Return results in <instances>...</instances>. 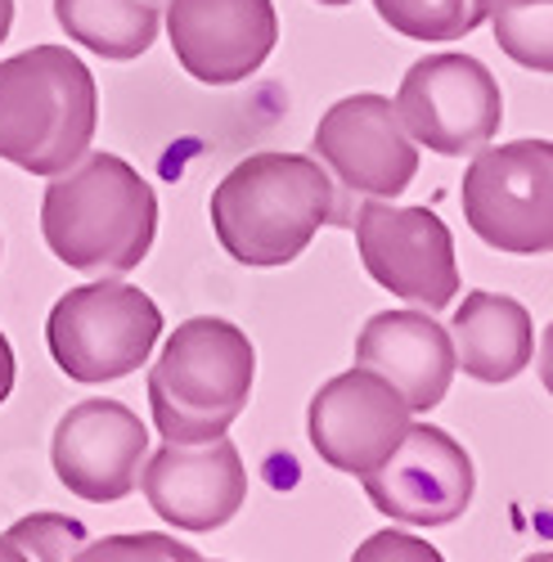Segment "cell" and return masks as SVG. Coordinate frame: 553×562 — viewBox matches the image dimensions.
<instances>
[{
    "instance_id": "cell-1",
    "label": "cell",
    "mask_w": 553,
    "mask_h": 562,
    "mask_svg": "<svg viewBox=\"0 0 553 562\" xmlns=\"http://www.w3.org/2000/svg\"><path fill=\"white\" fill-rule=\"evenodd\" d=\"M325 225H342L329 171L306 154H252L212 190V229L239 266H289Z\"/></svg>"
},
{
    "instance_id": "cell-2",
    "label": "cell",
    "mask_w": 553,
    "mask_h": 562,
    "mask_svg": "<svg viewBox=\"0 0 553 562\" xmlns=\"http://www.w3.org/2000/svg\"><path fill=\"white\" fill-rule=\"evenodd\" d=\"M41 234L81 274H126L154 248L158 194L117 154H86L45 184Z\"/></svg>"
},
{
    "instance_id": "cell-3",
    "label": "cell",
    "mask_w": 553,
    "mask_h": 562,
    "mask_svg": "<svg viewBox=\"0 0 553 562\" xmlns=\"http://www.w3.org/2000/svg\"><path fill=\"white\" fill-rule=\"evenodd\" d=\"M100 122L90 68L68 45H32L0 64V158L27 176H59L86 158Z\"/></svg>"
},
{
    "instance_id": "cell-4",
    "label": "cell",
    "mask_w": 553,
    "mask_h": 562,
    "mask_svg": "<svg viewBox=\"0 0 553 562\" xmlns=\"http://www.w3.org/2000/svg\"><path fill=\"white\" fill-rule=\"evenodd\" d=\"M257 379V351L239 324L194 315L167 338L154 373V428L167 441H216L244 414Z\"/></svg>"
},
{
    "instance_id": "cell-5",
    "label": "cell",
    "mask_w": 553,
    "mask_h": 562,
    "mask_svg": "<svg viewBox=\"0 0 553 562\" xmlns=\"http://www.w3.org/2000/svg\"><path fill=\"white\" fill-rule=\"evenodd\" d=\"M162 338V311L149 293L100 279L64 293L45 319V342L55 364L72 383H113L149 364L154 342Z\"/></svg>"
},
{
    "instance_id": "cell-6",
    "label": "cell",
    "mask_w": 553,
    "mask_h": 562,
    "mask_svg": "<svg viewBox=\"0 0 553 562\" xmlns=\"http://www.w3.org/2000/svg\"><path fill=\"white\" fill-rule=\"evenodd\" d=\"M464 216L504 257L553 252V139L477 149L464 171Z\"/></svg>"
},
{
    "instance_id": "cell-7",
    "label": "cell",
    "mask_w": 553,
    "mask_h": 562,
    "mask_svg": "<svg viewBox=\"0 0 553 562\" xmlns=\"http://www.w3.org/2000/svg\"><path fill=\"white\" fill-rule=\"evenodd\" d=\"M392 104L409 139H419L424 149H437L441 158H464L486 149L504 122L499 81L482 59L459 50L409 64Z\"/></svg>"
},
{
    "instance_id": "cell-8",
    "label": "cell",
    "mask_w": 553,
    "mask_h": 562,
    "mask_svg": "<svg viewBox=\"0 0 553 562\" xmlns=\"http://www.w3.org/2000/svg\"><path fill=\"white\" fill-rule=\"evenodd\" d=\"M360 266L392 297L445 311L459 293L454 234L432 207H392L387 199H364L351 212Z\"/></svg>"
},
{
    "instance_id": "cell-9",
    "label": "cell",
    "mask_w": 553,
    "mask_h": 562,
    "mask_svg": "<svg viewBox=\"0 0 553 562\" xmlns=\"http://www.w3.org/2000/svg\"><path fill=\"white\" fill-rule=\"evenodd\" d=\"M360 486L369 504L387 513V518H400L414 527H445L469 513L477 473L469 450L445 428L409 424L396 450L379 468H369Z\"/></svg>"
},
{
    "instance_id": "cell-10",
    "label": "cell",
    "mask_w": 553,
    "mask_h": 562,
    "mask_svg": "<svg viewBox=\"0 0 553 562\" xmlns=\"http://www.w3.org/2000/svg\"><path fill=\"white\" fill-rule=\"evenodd\" d=\"M315 158L325 162L347 199H396L419 176V149L383 95H347L315 126ZM342 199L347 225L351 207Z\"/></svg>"
},
{
    "instance_id": "cell-11",
    "label": "cell",
    "mask_w": 553,
    "mask_h": 562,
    "mask_svg": "<svg viewBox=\"0 0 553 562\" xmlns=\"http://www.w3.org/2000/svg\"><path fill=\"white\" fill-rule=\"evenodd\" d=\"M409 414L414 409L383 373L356 364L315 392L306 432L315 454L329 468L364 477L369 468H379L396 450V441L409 428Z\"/></svg>"
},
{
    "instance_id": "cell-12",
    "label": "cell",
    "mask_w": 553,
    "mask_h": 562,
    "mask_svg": "<svg viewBox=\"0 0 553 562\" xmlns=\"http://www.w3.org/2000/svg\"><path fill=\"white\" fill-rule=\"evenodd\" d=\"M145 454H149V432L140 414L109 396L72 405L59 418L50 441V463L59 482L90 504L126 499L140 486Z\"/></svg>"
},
{
    "instance_id": "cell-13",
    "label": "cell",
    "mask_w": 553,
    "mask_h": 562,
    "mask_svg": "<svg viewBox=\"0 0 553 562\" xmlns=\"http://www.w3.org/2000/svg\"><path fill=\"white\" fill-rule=\"evenodd\" d=\"M167 41L194 81L235 86L270 59L280 19L274 0H171Z\"/></svg>"
},
{
    "instance_id": "cell-14",
    "label": "cell",
    "mask_w": 553,
    "mask_h": 562,
    "mask_svg": "<svg viewBox=\"0 0 553 562\" xmlns=\"http://www.w3.org/2000/svg\"><path fill=\"white\" fill-rule=\"evenodd\" d=\"M140 491L154 504L162 522L180 531H216L244 508L248 473L229 437L216 441H167L145 454L140 463Z\"/></svg>"
},
{
    "instance_id": "cell-15",
    "label": "cell",
    "mask_w": 553,
    "mask_h": 562,
    "mask_svg": "<svg viewBox=\"0 0 553 562\" xmlns=\"http://www.w3.org/2000/svg\"><path fill=\"white\" fill-rule=\"evenodd\" d=\"M356 364L383 373L414 414L445 401L454 383V342L428 311H379L356 338Z\"/></svg>"
},
{
    "instance_id": "cell-16",
    "label": "cell",
    "mask_w": 553,
    "mask_h": 562,
    "mask_svg": "<svg viewBox=\"0 0 553 562\" xmlns=\"http://www.w3.org/2000/svg\"><path fill=\"white\" fill-rule=\"evenodd\" d=\"M450 342H454V364L469 379L499 387L531 364L535 351L531 311L499 293H469L464 306L454 311Z\"/></svg>"
},
{
    "instance_id": "cell-17",
    "label": "cell",
    "mask_w": 553,
    "mask_h": 562,
    "mask_svg": "<svg viewBox=\"0 0 553 562\" xmlns=\"http://www.w3.org/2000/svg\"><path fill=\"white\" fill-rule=\"evenodd\" d=\"M55 19L68 41L113 64L140 59L162 27L158 0H55Z\"/></svg>"
},
{
    "instance_id": "cell-18",
    "label": "cell",
    "mask_w": 553,
    "mask_h": 562,
    "mask_svg": "<svg viewBox=\"0 0 553 562\" xmlns=\"http://www.w3.org/2000/svg\"><path fill=\"white\" fill-rule=\"evenodd\" d=\"M379 19L405 41H459L490 19V0H374Z\"/></svg>"
},
{
    "instance_id": "cell-19",
    "label": "cell",
    "mask_w": 553,
    "mask_h": 562,
    "mask_svg": "<svg viewBox=\"0 0 553 562\" xmlns=\"http://www.w3.org/2000/svg\"><path fill=\"white\" fill-rule=\"evenodd\" d=\"M490 23L518 68L553 77V0H490Z\"/></svg>"
},
{
    "instance_id": "cell-20",
    "label": "cell",
    "mask_w": 553,
    "mask_h": 562,
    "mask_svg": "<svg viewBox=\"0 0 553 562\" xmlns=\"http://www.w3.org/2000/svg\"><path fill=\"white\" fill-rule=\"evenodd\" d=\"M86 527L64 513H32L0 536V562H68L81 558Z\"/></svg>"
},
{
    "instance_id": "cell-21",
    "label": "cell",
    "mask_w": 553,
    "mask_h": 562,
    "mask_svg": "<svg viewBox=\"0 0 553 562\" xmlns=\"http://www.w3.org/2000/svg\"><path fill=\"white\" fill-rule=\"evenodd\" d=\"M86 562H113V558H199L190 544H176L171 536H109L100 544L81 549Z\"/></svg>"
},
{
    "instance_id": "cell-22",
    "label": "cell",
    "mask_w": 553,
    "mask_h": 562,
    "mask_svg": "<svg viewBox=\"0 0 553 562\" xmlns=\"http://www.w3.org/2000/svg\"><path fill=\"white\" fill-rule=\"evenodd\" d=\"M360 562L369 558H424V562H437V549L424 544V540H414L405 531H379V536H369L360 549H356Z\"/></svg>"
},
{
    "instance_id": "cell-23",
    "label": "cell",
    "mask_w": 553,
    "mask_h": 562,
    "mask_svg": "<svg viewBox=\"0 0 553 562\" xmlns=\"http://www.w3.org/2000/svg\"><path fill=\"white\" fill-rule=\"evenodd\" d=\"M10 392H14V347L0 334V405L10 401Z\"/></svg>"
},
{
    "instance_id": "cell-24",
    "label": "cell",
    "mask_w": 553,
    "mask_h": 562,
    "mask_svg": "<svg viewBox=\"0 0 553 562\" xmlns=\"http://www.w3.org/2000/svg\"><path fill=\"white\" fill-rule=\"evenodd\" d=\"M540 383H544V392L553 396V324H549L544 338H540Z\"/></svg>"
},
{
    "instance_id": "cell-25",
    "label": "cell",
    "mask_w": 553,
    "mask_h": 562,
    "mask_svg": "<svg viewBox=\"0 0 553 562\" xmlns=\"http://www.w3.org/2000/svg\"><path fill=\"white\" fill-rule=\"evenodd\" d=\"M10 27H14V0H0V45H5Z\"/></svg>"
},
{
    "instance_id": "cell-26",
    "label": "cell",
    "mask_w": 553,
    "mask_h": 562,
    "mask_svg": "<svg viewBox=\"0 0 553 562\" xmlns=\"http://www.w3.org/2000/svg\"><path fill=\"white\" fill-rule=\"evenodd\" d=\"M315 5H329V10H342V5H351V0H315Z\"/></svg>"
}]
</instances>
